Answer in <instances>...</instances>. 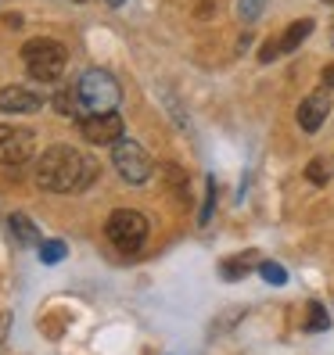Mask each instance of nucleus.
Here are the masks:
<instances>
[{
  "mask_svg": "<svg viewBox=\"0 0 334 355\" xmlns=\"http://www.w3.org/2000/svg\"><path fill=\"white\" fill-rule=\"evenodd\" d=\"M33 155H36L33 130H26V126H0V165H4V169H18V165L33 162Z\"/></svg>",
  "mask_w": 334,
  "mask_h": 355,
  "instance_id": "423d86ee",
  "label": "nucleus"
},
{
  "mask_svg": "<svg viewBox=\"0 0 334 355\" xmlns=\"http://www.w3.org/2000/svg\"><path fill=\"white\" fill-rule=\"evenodd\" d=\"M40 259H44V262H61V259H65V244H61V241L40 244Z\"/></svg>",
  "mask_w": 334,
  "mask_h": 355,
  "instance_id": "dca6fc26",
  "label": "nucleus"
},
{
  "mask_svg": "<svg viewBox=\"0 0 334 355\" xmlns=\"http://www.w3.org/2000/svg\"><path fill=\"white\" fill-rule=\"evenodd\" d=\"M259 273H262L269 284H284V280H287L284 266H277V262H259Z\"/></svg>",
  "mask_w": 334,
  "mask_h": 355,
  "instance_id": "6ab92c4d",
  "label": "nucleus"
},
{
  "mask_svg": "<svg viewBox=\"0 0 334 355\" xmlns=\"http://www.w3.org/2000/svg\"><path fill=\"white\" fill-rule=\"evenodd\" d=\"M54 108H58L61 115H69V119H83V104H79L76 87H69V90H58V97H54Z\"/></svg>",
  "mask_w": 334,
  "mask_h": 355,
  "instance_id": "f8f14e48",
  "label": "nucleus"
},
{
  "mask_svg": "<svg viewBox=\"0 0 334 355\" xmlns=\"http://www.w3.org/2000/svg\"><path fill=\"white\" fill-rule=\"evenodd\" d=\"M76 94H79V104H83V119L87 115H112L119 108V97H122L119 83L101 69H90L76 83Z\"/></svg>",
  "mask_w": 334,
  "mask_h": 355,
  "instance_id": "f03ea898",
  "label": "nucleus"
},
{
  "mask_svg": "<svg viewBox=\"0 0 334 355\" xmlns=\"http://www.w3.org/2000/svg\"><path fill=\"white\" fill-rule=\"evenodd\" d=\"M40 94H33L29 87H4L0 90V112H11V115H33L40 112Z\"/></svg>",
  "mask_w": 334,
  "mask_h": 355,
  "instance_id": "6e6552de",
  "label": "nucleus"
},
{
  "mask_svg": "<svg viewBox=\"0 0 334 355\" xmlns=\"http://www.w3.org/2000/svg\"><path fill=\"white\" fill-rule=\"evenodd\" d=\"M22 61H26L33 79L54 83L61 72H65V47H61L58 40L40 36V40H29V44L22 47Z\"/></svg>",
  "mask_w": 334,
  "mask_h": 355,
  "instance_id": "7ed1b4c3",
  "label": "nucleus"
},
{
  "mask_svg": "<svg viewBox=\"0 0 334 355\" xmlns=\"http://www.w3.org/2000/svg\"><path fill=\"white\" fill-rule=\"evenodd\" d=\"M306 180H309V183H327V180H331L327 162H324V158H312V162L306 165Z\"/></svg>",
  "mask_w": 334,
  "mask_h": 355,
  "instance_id": "2eb2a0df",
  "label": "nucleus"
},
{
  "mask_svg": "<svg viewBox=\"0 0 334 355\" xmlns=\"http://www.w3.org/2000/svg\"><path fill=\"white\" fill-rule=\"evenodd\" d=\"M312 33V18H299V22H291L281 36H277V54H291L306 44V36Z\"/></svg>",
  "mask_w": 334,
  "mask_h": 355,
  "instance_id": "9d476101",
  "label": "nucleus"
},
{
  "mask_svg": "<svg viewBox=\"0 0 334 355\" xmlns=\"http://www.w3.org/2000/svg\"><path fill=\"white\" fill-rule=\"evenodd\" d=\"M104 234L119 248V252H137V248L148 241V219L137 208H115L104 223Z\"/></svg>",
  "mask_w": 334,
  "mask_h": 355,
  "instance_id": "20e7f679",
  "label": "nucleus"
},
{
  "mask_svg": "<svg viewBox=\"0 0 334 355\" xmlns=\"http://www.w3.org/2000/svg\"><path fill=\"white\" fill-rule=\"evenodd\" d=\"M324 4H334V0H324Z\"/></svg>",
  "mask_w": 334,
  "mask_h": 355,
  "instance_id": "5701e85b",
  "label": "nucleus"
},
{
  "mask_svg": "<svg viewBox=\"0 0 334 355\" xmlns=\"http://www.w3.org/2000/svg\"><path fill=\"white\" fill-rule=\"evenodd\" d=\"M97 180V162L90 155H83L69 144H58V148H47L36 162V183L40 191L51 194H79Z\"/></svg>",
  "mask_w": 334,
  "mask_h": 355,
  "instance_id": "f257e3e1",
  "label": "nucleus"
},
{
  "mask_svg": "<svg viewBox=\"0 0 334 355\" xmlns=\"http://www.w3.org/2000/svg\"><path fill=\"white\" fill-rule=\"evenodd\" d=\"M256 266V255L252 252H244V255H234V259H223L219 262V277L223 280H241V277H248V269Z\"/></svg>",
  "mask_w": 334,
  "mask_h": 355,
  "instance_id": "9b49d317",
  "label": "nucleus"
},
{
  "mask_svg": "<svg viewBox=\"0 0 334 355\" xmlns=\"http://www.w3.org/2000/svg\"><path fill=\"white\" fill-rule=\"evenodd\" d=\"M79 130L83 137H87V144H115L122 140V119L112 112V115H87V119H79Z\"/></svg>",
  "mask_w": 334,
  "mask_h": 355,
  "instance_id": "0eeeda50",
  "label": "nucleus"
},
{
  "mask_svg": "<svg viewBox=\"0 0 334 355\" xmlns=\"http://www.w3.org/2000/svg\"><path fill=\"white\" fill-rule=\"evenodd\" d=\"M212 208H216V180H208V187H205V205H201V226L212 219Z\"/></svg>",
  "mask_w": 334,
  "mask_h": 355,
  "instance_id": "f3484780",
  "label": "nucleus"
},
{
  "mask_svg": "<svg viewBox=\"0 0 334 355\" xmlns=\"http://www.w3.org/2000/svg\"><path fill=\"white\" fill-rule=\"evenodd\" d=\"M324 87H334V65L324 69Z\"/></svg>",
  "mask_w": 334,
  "mask_h": 355,
  "instance_id": "412c9836",
  "label": "nucleus"
},
{
  "mask_svg": "<svg viewBox=\"0 0 334 355\" xmlns=\"http://www.w3.org/2000/svg\"><path fill=\"white\" fill-rule=\"evenodd\" d=\"M112 162H115V173L126 180V183H144V180L151 176V169H155L151 155L144 151L137 140H126V137H122L115 148H112Z\"/></svg>",
  "mask_w": 334,
  "mask_h": 355,
  "instance_id": "39448f33",
  "label": "nucleus"
},
{
  "mask_svg": "<svg viewBox=\"0 0 334 355\" xmlns=\"http://www.w3.org/2000/svg\"><path fill=\"white\" fill-rule=\"evenodd\" d=\"M331 112V104H327V94H309L302 104H299V126L306 133H317L324 126V119Z\"/></svg>",
  "mask_w": 334,
  "mask_h": 355,
  "instance_id": "1a4fd4ad",
  "label": "nucleus"
},
{
  "mask_svg": "<svg viewBox=\"0 0 334 355\" xmlns=\"http://www.w3.org/2000/svg\"><path fill=\"white\" fill-rule=\"evenodd\" d=\"M108 4H115V8H119V4H126V0H108Z\"/></svg>",
  "mask_w": 334,
  "mask_h": 355,
  "instance_id": "4be33fe9",
  "label": "nucleus"
},
{
  "mask_svg": "<svg viewBox=\"0 0 334 355\" xmlns=\"http://www.w3.org/2000/svg\"><path fill=\"white\" fill-rule=\"evenodd\" d=\"M8 327H11V312H4V316H0V341L8 338Z\"/></svg>",
  "mask_w": 334,
  "mask_h": 355,
  "instance_id": "aec40b11",
  "label": "nucleus"
},
{
  "mask_svg": "<svg viewBox=\"0 0 334 355\" xmlns=\"http://www.w3.org/2000/svg\"><path fill=\"white\" fill-rule=\"evenodd\" d=\"M327 327H331V320H327L324 305L312 302V305H309V323H306V330H309V334H317V330H327Z\"/></svg>",
  "mask_w": 334,
  "mask_h": 355,
  "instance_id": "4468645a",
  "label": "nucleus"
},
{
  "mask_svg": "<svg viewBox=\"0 0 334 355\" xmlns=\"http://www.w3.org/2000/svg\"><path fill=\"white\" fill-rule=\"evenodd\" d=\"M11 230H15V237L22 241V244H29V248H33V244H40V230L29 223V216L15 212V216H11Z\"/></svg>",
  "mask_w": 334,
  "mask_h": 355,
  "instance_id": "ddd939ff",
  "label": "nucleus"
},
{
  "mask_svg": "<svg viewBox=\"0 0 334 355\" xmlns=\"http://www.w3.org/2000/svg\"><path fill=\"white\" fill-rule=\"evenodd\" d=\"M262 8H266V0H241V22L244 26L256 22V18L262 15Z\"/></svg>",
  "mask_w": 334,
  "mask_h": 355,
  "instance_id": "a211bd4d",
  "label": "nucleus"
}]
</instances>
